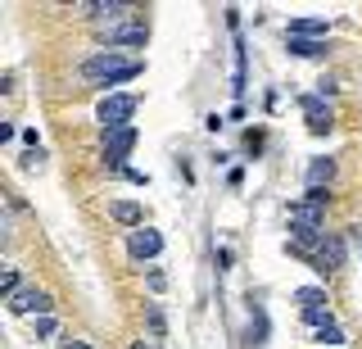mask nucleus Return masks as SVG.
Returning <instances> with one entry per match:
<instances>
[{
  "label": "nucleus",
  "mask_w": 362,
  "mask_h": 349,
  "mask_svg": "<svg viewBox=\"0 0 362 349\" xmlns=\"http://www.w3.org/2000/svg\"><path fill=\"white\" fill-rule=\"evenodd\" d=\"M335 268H344V241L339 236H326V245H322V254H317V273H335Z\"/></svg>",
  "instance_id": "9"
},
{
  "label": "nucleus",
  "mask_w": 362,
  "mask_h": 349,
  "mask_svg": "<svg viewBox=\"0 0 362 349\" xmlns=\"http://www.w3.org/2000/svg\"><path fill=\"white\" fill-rule=\"evenodd\" d=\"M109 213H113L118 222H127V227H141V205H136V200H113Z\"/></svg>",
  "instance_id": "12"
},
{
  "label": "nucleus",
  "mask_w": 362,
  "mask_h": 349,
  "mask_svg": "<svg viewBox=\"0 0 362 349\" xmlns=\"http://www.w3.org/2000/svg\"><path fill=\"white\" fill-rule=\"evenodd\" d=\"M294 304H299V313L303 309H322V304H326V290L322 286H299V290H294Z\"/></svg>",
  "instance_id": "13"
},
{
  "label": "nucleus",
  "mask_w": 362,
  "mask_h": 349,
  "mask_svg": "<svg viewBox=\"0 0 362 349\" xmlns=\"http://www.w3.org/2000/svg\"><path fill=\"white\" fill-rule=\"evenodd\" d=\"M132 145H136V127L105 132V164H109V168H122V159L132 154Z\"/></svg>",
  "instance_id": "5"
},
{
  "label": "nucleus",
  "mask_w": 362,
  "mask_h": 349,
  "mask_svg": "<svg viewBox=\"0 0 362 349\" xmlns=\"http://www.w3.org/2000/svg\"><path fill=\"white\" fill-rule=\"evenodd\" d=\"M64 349H86V345H64Z\"/></svg>",
  "instance_id": "21"
},
{
  "label": "nucleus",
  "mask_w": 362,
  "mask_h": 349,
  "mask_svg": "<svg viewBox=\"0 0 362 349\" xmlns=\"http://www.w3.org/2000/svg\"><path fill=\"white\" fill-rule=\"evenodd\" d=\"M100 32L109 37V50L113 46H145V41H150V28H145V23H127V18H122V23H100Z\"/></svg>",
  "instance_id": "3"
},
{
  "label": "nucleus",
  "mask_w": 362,
  "mask_h": 349,
  "mask_svg": "<svg viewBox=\"0 0 362 349\" xmlns=\"http://www.w3.org/2000/svg\"><path fill=\"white\" fill-rule=\"evenodd\" d=\"M326 227V209H317L308 205V200H294L290 205V231L299 236V231H322Z\"/></svg>",
  "instance_id": "4"
},
{
  "label": "nucleus",
  "mask_w": 362,
  "mask_h": 349,
  "mask_svg": "<svg viewBox=\"0 0 362 349\" xmlns=\"http://www.w3.org/2000/svg\"><path fill=\"white\" fill-rule=\"evenodd\" d=\"M150 331L163 336V313H158V304H150Z\"/></svg>",
  "instance_id": "19"
},
{
  "label": "nucleus",
  "mask_w": 362,
  "mask_h": 349,
  "mask_svg": "<svg viewBox=\"0 0 362 349\" xmlns=\"http://www.w3.org/2000/svg\"><path fill=\"white\" fill-rule=\"evenodd\" d=\"M127 250H132V258H154L158 250H163V236H158L154 227H136L127 236Z\"/></svg>",
  "instance_id": "7"
},
{
  "label": "nucleus",
  "mask_w": 362,
  "mask_h": 349,
  "mask_svg": "<svg viewBox=\"0 0 362 349\" xmlns=\"http://www.w3.org/2000/svg\"><path fill=\"white\" fill-rule=\"evenodd\" d=\"M303 322L317 326V331H322V326H335V318H331V309H326V304H322V309H303Z\"/></svg>",
  "instance_id": "15"
},
{
  "label": "nucleus",
  "mask_w": 362,
  "mask_h": 349,
  "mask_svg": "<svg viewBox=\"0 0 362 349\" xmlns=\"http://www.w3.org/2000/svg\"><path fill=\"white\" fill-rule=\"evenodd\" d=\"M335 177V159H313L308 164V186H322V182H331Z\"/></svg>",
  "instance_id": "14"
},
{
  "label": "nucleus",
  "mask_w": 362,
  "mask_h": 349,
  "mask_svg": "<svg viewBox=\"0 0 362 349\" xmlns=\"http://www.w3.org/2000/svg\"><path fill=\"white\" fill-rule=\"evenodd\" d=\"M286 50L294 59H322L326 55V41H313V37H286Z\"/></svg>",
  "instance_id": "10"
},
{
  "label": "nucleus",
  "mask_w": 362,
  "mask_h": 349,
  "mask_svg": "<svg viewBox=\"0 0 362 349\" xmlns=\"http://www.w3.org/2000/svg\"><path fill=\"white\" fill-rule=\"evenodd\" d=\"M132 349H150V345H145V341H136V345H132Z\"/></svg>",
  "instance_id": "20"
},
{
  "label": "nucleus",
  "mask_w": 362,
  "mask_h": 349,
  "mask_svg": "<svg viewBox=\"0 0 362 349\" xmlns=\"http://www.w3.org/2000/svg\"><path fill=\"white\" fill-rule=\"evenodd\" d=\"M54 331H59V322H54L50 313H45V318H37V336H41V341H50Z\"/></svg>",
  "instance_id": "18"
},
{
  "label": "nucleus",
  "mask_w": 362,
  "mask_h": 349,
  "mask_svg": "<svg viewBox=\"0 0 362 349\" xmlns=\"http://www.w3.org/2000/svg\"><path fill=\"white\" fill-rule=\"evenodd\" d=\"M141 73H145V64L141 59H122L118 50H100V55H90L82 64V77L95 82V86H122V82H132V77H141Z\"/></svg>",
  "instance_id": "1"
},
{
  "label": "nucleus",
  "mask_w": 362,
  "mask_h": 349,
  "mask_svg": "<svg viewBox=\"0 0 362 349\" xmlns=\"http://www.w3.org/2000/svg\"><path fill=\"white\" fill-rule=\"evenodd\" d=\"M303 118H308L313 132H331L335 127V114H331V105H326L322 96H303Z\"/></svg>",
  "instance_id": "8"
},
{
  "label": "nucleus",
  "mask_w": 362,
  "mask_h": 349,
  "mask_svg": "<svg viewBox=\"0 0 362 349\" xmlns=\"http://www.w3.org/2000/svg\"><path fill=\"white\" fill-rule=\"evenodd\" d=\"M286 37H313L317 41V37H326V18H294Z\"/></svg>",
  "instance_id": "11"
},
{
  "label": "nucleus",
  "mask_w": 362,
  "mask_h": 349,
  "mask_svg": "<svg viewBox=\"0 0 362 349\" xmlns=\"http://www.w3.org/2000/svg\"><path fill=\"white\" fill-rule=\"evenodd\" d=\"M136 105H141L136 96H105L95 114H100V122H105V132H118V127H132Z\"/></svg>",
  "instance_id": "2"
},
{
  "label": "nucleus",
  "mask_w": 362,
  "mask_h": 349,
  "mask_svg": "<svg viewBox=\"0 0 362 349\" xmlns=\"http://www.w3.org/2000/svg\"><path fill=\"white\" fill-rule=\"evenodd\" d=\"M9 304V313H50V295H45V290H37V286H23L14 299H5Z\"/></svg>",
  "instance_id": "6"
},
{
  "label": "nucleus",
  "mask_w": 362,
  "mask_h": 349,
  "mask_svg": "<svg viewBox=\"0 0 362 349\" xmlns=\"http://www.w3.org/2000/svg\"><path fill=\"white\" fill-rule=\"evenodd\" d=\"M303 200L317 205V209H326V205H331V190H326V186H308V190H303Z\"/></svg>",
  "instance_id": "16"
},
{
  "label": "nucleus",
  "mask_w": 362,
  "mask_h": 349,
  "mask_svg": "<svg viewBox=\"0 0 362 349\" xmlns=\"http://www.w3.org/2000/svg\"><path fill=\"white\" fill-rule=\"evenodd\" d=\"M317 341H322V345H344V331H339V326H322V331H317Z\"/></svg>",
  "instance_id": "17"
}]
</instances>
